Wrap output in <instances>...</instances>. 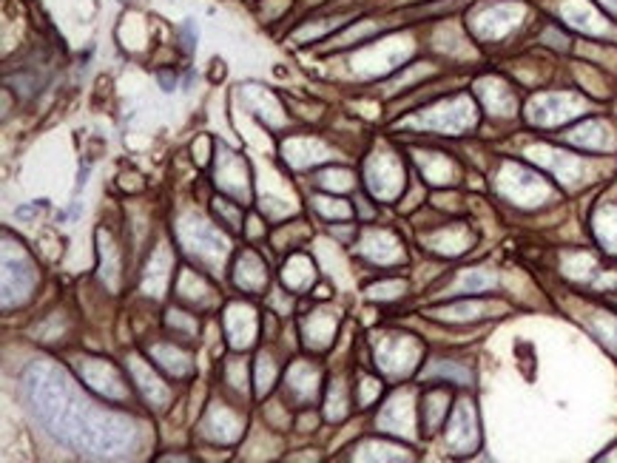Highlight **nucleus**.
I'll list each match as a JSON object with an SVG mask.
<instances>
[{
	"mask_svg": "<svg viewBox=\"0 0 617 463\" xmlns=\"http://www.w3.org/2000/svg\"><path fill=\"white\" fill-rule=\"evenodd\" d=\"M23 395L38 424L60 444L86 457H128L137 446V424L123 412L83 399L66 372L34 361L23 372Z\"/></svg>",
	"mask_w": 617,
	"mask_h": 463,
	"instance_id": "nucleus-1",
	"label": "nucleus"
},
{
	"mask_svg": "<svg viewBox=\"0 0 617 463\" xmlns=\"http://www.w3.org/2000/svg\"><path fill=\"white\" fill-rule=\"evenodd\" d=\"M34 281H38V270L29 254L20 248V241L7 236V248H3V305L18 307L32 296Z\"/></svg>",
	"mask_w": 617,
	"mask_h": 463,
	"instance_id": "nucleus-2",
	"label": "nucleus"
},
{
	"mask_svg": "<svg viewBox=\"0 0 617 463\" xmlns=\"http://www.w3.org/2000/svg\"><path fill=\"white\" fill-rule=\"evenodd\" d=\"M177 236L179 241H183V248L197 256V261L205 265V268H214V265L223 261V256L228 254V241L223 239V234L210 228V223H205L199 216H185V219H179Z\"/></svg>",
	"mask_w": 617,
	"mask_h": 463,
	"instance_id": "nucleus-3",
	"label": "nucleus"
},
{
	"mask_svg": "<svg viewBox=\"0 0 617 463\" xmlns=\"http://www.w3.org/2000/svg\"><path fill=\"white\" fill-rule=\"evenodd\" d=\"M364 185L381 203H393L404 191V165L390 151H379L364 165Z\"/></svg>",
	"mask_w": 617,
	"mask_h": 463,
	"instance_id": "nucleus-4",
	"label": "nucleus"
},
{
	"mask_svg": "<svg viewBox=\"0 0 617 463\" xmlns=\"http://www.w3.org/2000/svg\"><path fill=\"white\" fill-rule=\"evenodd\" d=\"M419 341L413 336H384L381 347H376V364L381 367L390 379H404L415 364H419Z\"/></svg>",
	"mask_w": 617,
	"mask_h": 463,
	"instance_id": "nucleus-5",
	"label": "nucleus"
},
{
	"mask_svg": "<svg viewBox=\"0 0 617 463\" xmlns=\"http://www.w3.org/2000/svg\"><path fill=\"white\" fill-rule=\"evenodd\" d=\"M80 381L89 387L92 392L103 395L109 401H125L128 399V387L125 379L117 372V367H112L103 359H78Z\"/></svg>",
	"mask_w": 617,
	"mask_h": 463,
	"instance_id": "nucleus-6",
	"label": "nucleus"
},
{
	"mask_svg": "<svg viewBox=\"0 0 617 463\" xmlns=\"http://www.w3.org/2000/svg\"><path fill=\"white\" fill-rule=\"evenodd\" d=\"M245 432V418L230 412V407L214 404L203 421V435L214 444H237Z\"/></svg>",
	"mask_w": 617,
	"mask_h": 463,
	"instance_id": "nucleus-7",
	"label": "nucleus"
},
{
	"mask_svg": "<svg viewBox=\"0 0 617 463\" xmlns=\"http://www.w3.org/2000/svg\"><path fill=\"white\" fill-rule=\"evenodd\" d=\"M128 370H132V379L137 381V390L143 392V399L154 407L157 412L168 410V401H172V387L160 381L157 372L152 370V364H145L143 359L132 356L128 359Z\"/></svg>",
	"mask_w": 617,
	"mask_h": 463,
	"instance_id": "nucleus-8",
	"label": "nucleus"
},
{
	"mask_svg": "<svg viewBox=\"0 0 617 463\" xmlns=\"http://www.w3.org/2000/svg\"><path fill=\"white\" fill-rule=\"evenodd\" d=\"M257 313L248 305H230L225 310V336L234 350H248L257 339Z\"/></svg>",
	"mask_w": 617,
	"mask_h": 463,
	"instance_id": "nucleus-9",
	"label": "nucleus"
},
{
	"mask_svg": "<svg viewBox=\"0 0 617 463\" xmlns=\"http://www.w3.org/2000/svg\"><path fill=\"white\" fill-rule=\"evenodd\" d=\"M319 367L310 364V361H294L285 372V390H288V399L299 401V404H308L316 399L319 392Z\"/></svg>",
	"mask_w": 617,
	"mask_h": 463,
	"instance_id": "nucleus-10",
	"label": "nucleus"
},
{
	"mask_svg": "<svg viewBox=\"0 0 617 463\" xmlns=\"http://www.w3.org/2000/svg\"><path fill=\"white\" fill-rule=\"evenodd\" d=\"M532 109H549V112H538V114H529L532 123H541V125H555V123H566L569 117L580 114L578 109V97L569 92L564 94H541V97L532 100Z\"/></svg>",
	"mask_w": 617,
	"mask_h": 463,
	"instance_id": "nucleus-11",
	"label": "nucleus"
},
{
	"mask_svg": "<svg viewBox=\"0 0 617 463\" xmlns=\"http://www.w3.org/2000/svg\"><path fill=\"white\" fill-rule=\"evenodd\" d=\"M217 185L225 194L237 196V199H248L250 183H248V168H245L243 157L237 154H223L217 163Z\"/></svg>",
	"mask_w": 617,
	"mask_h": 463,
	"instance_id": "nucleus-12",
	"label": "nucleus"
},
{
	"mask_svg": "<svg viewBox=\"0 0 617 463\" xmlns=\"http://www.w3.org/2000/svg\"><path fill=\"white\" fill-rule=\"evenodd\" d=\"M336 325H339V319H336L333 310H328V307H319V310H313V313L308 316V321H305V327H302L305 344H308L310 350H316V352L328 350V347L333 344Z\"/></svg>",
	"mask_w": 617,
	"mask_h": 463,
	"instance_id": "nucleus-13",
	"label": "nucleus"
},
{
	"mask_svg": "<svg viewBox=\"0 0 617 463\" xmlns=\"http://www.w3.org/2000/svg\"><path fill=\"white\" fill-rule=\"evenodd\" d=\"M234 281H237V288L245 290V294H263L268 288V268H265V261L257 254L245 250L237 259Z\"/></svg>",
	"mask_w": 617,
	"mask_h": 463,
	"instance_id": "nucleus-14",
	"label": "nucleus"
},
{
	"mask_svg": "<svg viewBox=\"0 0 617 463\" xmlns=\"http://www.w3.org/2000/svg\"><path fill=\"white\" fill-rule=\"evenodd\" d=\"M152 359H154V364L157 367H163L172 379H188L191 372H194V361H191V356L185 350H179V347H174V344H154L152 350Z\"/></svg>",
	"mask_w": 617,
	"mask_h": 463,
	"instance_id": "nucleus-15",
	"label": "nucleus"
},
{
	"mask_svg": "<svg viewBox=\"0 0 617 463\" xmlns=\"http://www.w3.org/2000/svg\"><path fill=\"white\" fill-rule=\"evenodd\" d=\"M470 407H473L470 401H461L459 410L453 412V421H450V426H455L459 432H446V444L459 452L473 450V446L479 444V432L475 430L466 432V426H475V418H473V410H470Z\"/></svg>",
	"mask_w": 617,
	"mask_h": 463,
	"instance_id": "nucleus-16",
	"label": "nucleus"
},
{
	"mask_svg": "<svg viewBox=\"0 0 617 463\" xmlns=\"http://www.w3.org/2000/svg\"><path fill=\"white\" fill-rule=\"evenodd\" d=\"M282 281L285 288L294 290V294H305L316 281V268L310 256L305 254H294L288 261H285V270H282Z\"/></svg>",
	"mask_w": 617,
	"mask_h": 463,
	"instance_id": "nucleus-17",
	"label": "nucleus"
},
{
	"mask_svg": "<svg viewBox=\"0 0 617 463\" xmlns=\"http://www.w3.org/2000/svg\"><path fill=\"white\" fill-rule=\"evenodd\" d=\"M486 313H495V305H486V301H459V305H446V307H435V310H430L433 319L453 321V325L484 319Z\"/></svg>",
	"mask_w": 617,
	"mask_h": 463,
	"instance_id": "nucleus-18",
	"label": "nucleus"
},
{
	"mask_svg": "<svg viewBox=\"0 0 617 463\" xmlns=\"http://www.w3.org/2000/svg\"><path fill=\"white\" fill-rule=\"evenodd\" d=\"M285 154H288V163L294 165V168H308V165L330 160L325 145L319 143V140H310V137L290 140V145H285Z\"/></svg>",
	"mask_w": 617,
	"mask_h": 463,
	"instance_id": "nucleus-19",
	"label": "nucleus"
},
{
	"mask_svg": "<svg viewBox=\"0 0 617 463\" xmlns=\"http://www.w3.org/2000/svg\"><path fill=\"white\" fill-rule=\"evenodd\" d=\"M498 288V276L490 274L486 268H470L459 276V281L453 285L455 294H464V296H479L486 294V290Z\"/></svg>",
	"mask_w": 617,
	"mask_h": 463,
	"instance_id": "nucleus-20",
	"label": "nucleus"
},
{
	"mask_svg": "<svg viewBox=\"0 0 617 463\" xmlns=\"http://www.w3.org/2000/svg\"><path fill=\"white\" fill-rule=\"evenodd\" d=\"M446 404H450L446 392L430 390L428 395H424V401H421V421H424L428 432H435V426L441 424V418H446Z\"/></svg>",
	"mask_w": 617,
	"mask_h": 463,
	"instance_id": "nucleus-21",
	"label": "nucleus"
},
{
	"mask_svg": "<svg viewBox=\"0 0 617 463\" xmlns=\"http://www.w3.org/2000/svg\"><path fill=\"white\" fill-rule=\"evenodd\" d=\"M446 379L453 381V384H470L473 381V372L466 370V367H461L459 361H435V367H428V370L421 372V379Z\"/></svg>",
	"mask_w": 617,
	"mask_h": 463,
	"instance_id": "nucleus-22",
	"label": "nucleus"
},
{
	"mask_svg": "<svg viewBox=\"0 0 617 463\" xmlns=\"http://www.w3.org/2000/svg\"><path fill=\"white\" fill-rule=\"evenodd\" d=\"M381 395V381L376 375H364L361 372L359 379H356V390H353V399L359 410H368L376 399Z\"/></svg>",
	"mask_w": 617,
	"mask_h": 463,
	"instance_id": "nucleus-23",
	"label": "nucleus"
},
{
	"mask_svg": "<svg viewBox=\"0 0 617 463\" xmlns=\"http://www.w3.org/2000/svg\"><path fill=\"white\" fill-rule=\"evenodd\" d=\"M276 384V361L270 356H259L257 361V395H268Z\"/></svg>",
	"mask_w": 617,
	"mask_h": 463,
	"instance_id": "nucleus-24",
	"label": "nucleus"
},
{
	"mask_svg": "<svg viewBox=\"0 0 617 463\" xmlns=\"http://www.w3.org/2000/svg\"><path fill=\"white\" fill-rule=\"evenodd\" d=\"M168 327H172L177 339H194V336H197V319L191 313L172 310V313H168Z\"/></svg>",
	"mask_w": 617,
	"mask_h": 463,
	"instance_id": "nucleus-25",
	"label": "nucleus"
},
{
	"mask_svg": "<svg viewBox=\"0 0 617 463\" xmlns=\"http://www.w3.org/2000/svg\"><path fill=\"white\" fill-rule=\"evenodd\" d=\"M600 9L606 12V18H611L617 23V0H595Z\"/></svg>",
	"mask_w": 617,
	"mask_h": 463,
	"instance_id": "nucleus-26",
	"label": "nucleus"
}]
</instances>
